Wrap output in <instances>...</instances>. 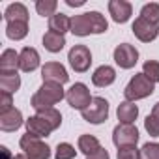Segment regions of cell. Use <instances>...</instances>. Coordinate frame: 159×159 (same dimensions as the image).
<instances>
[{
	"label": "cell",
	"instance_id": "6da1fadb",
	"mask_svg": "<svg viewBox=\"0 0 159 159\" xmlns=\"http://www.w3.org/2000/svg\"><path fill=\"white\" fill-rule=\"evenodd\" d=\"M107 28H109L107 19L99 11H86L81 15H75L71 19V30L69 32H73L79 38H84L90 34H103V32H107Z\"/></svg>",
	"mask_w": 159,
	"mask_h": 159
},
{
	"label": "cell",
	"instance_id": "7a4b0ae2",
	"mask_svg": "<svg viewBox=\"0 0 159 159\" xmlns=\"http://www.w3.org/2000/svg\"><path fill=\"white\" fill-rule=\"evenodd\" d=\"M64 98H66V92H64L62 84L43 83L41 88L32 96L30 107L36 109V112H39V111H45V109H52V105H56V103L62 101Z\"/></svg>",
	"mask_w": 159,
	"mask_h": 159
},
{
	"label": "cell",
	"instance_id": "3957f363",
	"mask_svg": "<svg viewBox=\"0 0 159 159\" xmlns=\"http://www.w3.org/2000/svg\"><path fill=\"white\" fill-rule=\"evenodd\" d=\"M153 83L150 81V79L144 75V73H137L131 81H129V84L125 86V90H124V96H125V101H139V99H144V98H148V96H152L153 94Z\"/></svg>",
	"mask_w": 159,
	"mask_h": 159
},
{
	"label": "cell",
	"instance_id": "277c9868",
	"mask_svg": "<svg viewBox=\"0 0 159 159\" xmlns=\"http://www.w3.org/2000/svg\"><path fill=\"white\" fill-rule=\"evenodd\" d=\"M19 144H21V150H25L26 159H49L51 157V148L45 142H41V139L30 133L23 135Z\"/></svg>",
	"mask_w": 159,
	"mask_h": 159
},
{
	"label": "cell",
	"instance_id": "5b68a950",
	"mask_svg": "<svg viewBox=\"0 0 159 159\" xmlns=\"http://www.w3.org/2000/svg\"><path fill=\"white\" fill-rule=\"evenodd\" d=\"M66 99H67V103H69V107H73V109H77V111H84L90 103H92V96H90V90H88V86L86 84H83V83H75L67 92H66Z\"/></svg>",
	"mask_w": 159,
	"mask_h": 159
},
{
	"label": "cell",
	"instance_id": "8992f818",
	"mask_svg": "<svg viewBox=\"0 0 159 159\" xmlns=\"http://www.w3.org/2000/svg\"><path fill=\"white\" fill-rule=\"evenodd\" d=\"M67 60L77 73H84L92 66V52L86 45H73L71 51L67 52Z\"/></svg>",
	"mask_w": 159,
	"mask_h": 159
},
{
	"label": "cell",
	"instance_id": "52a82bcc",
	"mask_svg": "<svg viewBox=\"0 0 159 159\" xmlns=\"http://www.w3.org/2000/svg\"><path fill=\"white\" fill-rule=\"evenodd\" d=\"M81 114L90 124H103L109 118V101L105 98H94L92 103Z\"/></svg>",
	"mask_w": 159,
	"mask_h": 159
},
{
	"label": "cell",
	"instance_id": "ba28073f",
	"mask_svg": "<svg viewBox=\"0 0 159 159\" xmlns=\"http://www.w3.org/2000/svg\"><path fill=\"white\" fill-rule=\"evenodd\" d=\"M112 142L118 148L124 146H137L139 142V129L133 124H118L112 131Z\"/></svg>",
	"mask_w": 159,
	"mask_h": 159
},
{
	"label": "cell",
	"instance_id": "9c48e42d",
	"mask_svg": "<svg viewBox=\"0 0 159 159\" xmlns=\"http://www.w3.org/2000/svg\"><path fill=\"white\" fill-rule=\"evenodd\" d=\"M131 30H133L135 38L140 39L142 43L153 41V39L157 38V34H159V26L153 25V23H150V21L144 19V17H137L135 23H133V26H131Z\"/></svg>",
	"mask_w": 159,
	"mask_h": 159
},
{
	"label": "cell",
	"instance_id": "30bf717a",
	"mask_svg": "<svg viewBox=\"0 0 159 159\" xmlns=\"http://www.w3.org/2000/svg\"><path fill=\"white\" fill-rule=\"evenodd\" d=\"M114 62L122 69H131L139 62V51L129 43H122L114 49Z\"/></svg>",
	"mask_w": 159,
	"mask_h": 159
},
{
	"label": "cell",
	"instance_id": "8fae6325",
	"mask_svg": "<svg viewBox=\"0 0 159 159\" xmlns=\"http://www.w3.org/2000/svg\"><path fill=\"white\" fill-rule=\"evenodd\" d=\"M41 77H43V83H54V84H64L69 81L66 67L58 62H47L41 67Z\"/></svg>",
	"mask_w": 159,
	"mask_h": 159
},
{
	"label": "cell",
	"instance_id": "7c38bea8",
	"mask_svg": "<svg viewBox=\"0 0 159 159\" xmlns=\"http://www.w3.org/2000/svg\"><path fill=\"white\" fill-rule=\"evenodd\" d=\"M109 13L112 15V21L116 23H127L131 13H133V6L125 0H111L109 2Z\"/></svg>",
	"mask_w": 159,
	"mask_h": 159
},
{
	"label": "cell",
	"instance_id": "4fadbf2b",
	"mask_svg": "<svg viewBox=\"0 0 159 159\" xmlns=\"http://www.w3.org/2000/svg\"><path fill=\"white\" fill-rule=\"evenodd\" d=\"M38 66H39V54H38V51L34 47H25L19 52V69L25 71V73H30Z\"/></svg>",
	"mask_w": 159,
	"mask_h": 159
},
{
	"label": "cell",
	"instance_id": "5bb4252c",
	"mask_svg": "<svg viewBox=\"0 0 159 159\" xmlns=\"http://www.w3.org/2000/svg\"><path fill=\"white\" fill-rule=\"evenodd\" d=\"M54 129L41 118V116H30L28 120H26V133H30V135H34V137H38V139H43V137H49L51 133H52Z\"/></svg>",
	"mask_w": 159,
	"mask_h": 159
},
{
	"label": "cell",
	"instance_id": "9a60e30c",
	"mask_svg": "<svg viewBox=\"0 0 159 159\" xmlns=\"http://www.w3.org/2000/svg\"><path fill=\"white\" fill-rule=\"evenodd\" d=\"M21 125H23V114H21L19 109L13 107L10 112L0 114V129H2V131L11 133V131H17Z\"/></svg>",
	"mask_w": 159,
	"mask_h": 159
},
{
	"label": "cell",
	"instance_id": "2e32d148",
	"mask_svg": "<svg viewBox=\"0 0 159 159\" xmlns=\"http://www.w3.org/2000/svg\"><path fill=\"white\" fill-rule=\"evenodd\" d=\"M114 79H116V71L114 67L111 66H99L94 75H92V83L99 88H105V86H111L114 83Z\"/></svg>",
	"mask_w": 159,
	"mask_h": 159
},
{
	"label": "cell",
	"instance_id": "e0dca14e",
	"mask_svg": "<svg viewBox=\"0 0 159 159\" xmlns=\"http://www.w3.org/2000/svg\"><path fill=\"white\" fill-rule=\"evenodd\" d=\"M19 54L13 49H6L0 56V73H17Z\"/></svg>",
	"mask_w": 159,
	"mask_h": 159
},
{
	"label": "cell",
	"instance_id": "ac0fdd59",
	"mask_svg": "<svg viewBox=\"0 0 159 159\" xmlns=\"http://www.w3.org/2000/svg\"><path fill=\"white\" fill-rule=\"evenodd\" d=\"M116 114H118L120 124H133L137 120V116H139V107L135 103H131V101H122L118 105Z\"/></svg>",
	"mask_w": 159,
	"mask_h": 159
},
{
	"label": "cell",
	"instance_id": "d6986e66",
	"mask_svg": "<svg viewBox=\"0 0 159 159\" xmlns=\"http://www.w3.org/2000/svg\"><path fill=\"white\" fill-rule=\"evenodd\" d=\"M4 19L6 23H11V21H23V23H28V10L25 4L21 2H15V4H10L4 11Z\"/></svg>",
	"mask_w": 159,
	"mask_h": 159
},
{
	"label": "cell",
	"instance_id": "ffe728a7",
	"mask_svg": "<svg viewBox=\"0 0 159 159\" xmlns=\"http://www.w3.org/2000/svg\"><path fill=\"white\" fill-rule=\"evenodd\" d=\"M79 150H81L86 157H92L94 153H98L101 150V144L94 135H81L79 137Z\"/></svg>",
	"mask_w": 159,
	"mask_h": 159
},
{
	"label": "cell",
	"instance_id": "44dd1931",
	"mask_svg": "<svg viewBox=\"0 0 159 159\" xmlns=\"http://www.w3.org/2000/svg\"><path fill=\"white\" fill-rule=\"evenodd\" d=\"M49 30L56 32V34H66L67 30H71V19L66 13H54L49 19Z\"/></svg>",
	"mask_w": 159,
	"mask_h": 159
},
{
	"label": "cell",
	"instance_id": "7402d4cb",
	"mask_svg": "<svg viewBox=\"0 0 159 159\" xmlns=\"http://www.w3.org/2000/svg\"><path fill=\"white\" fill-rule=\"evenodd\" d=\"M66 45V38L62 34H56L52 30H49L45 36H43V47L49 51V52H60Z\"/></svg>",
	"mask_w": 159,
	"mask_h": 159
},
{
	"label": "cell",
	"instance_id": "603a6c76",
	"mask_svg": "<svg viewBox=\"0 0 159 159\" xmlns=\"http://www.w3.org/2000/svg\"><path fill=\"white\" fill-rule=\"evenodd\" d=\"M21 86V77L17 73H0V90L13 94Z\"/></svg>",
	"mask_w": 159,
	"mask_h": 159
},
{
	"label": "cell",
	"instance_id": "cb8c5ba5",
	"mask_svg": "<svg viewBox=\"0 0 159 159\" xmlns=\"http://www.w3.org/2000/svg\"><path fill=\"white\" fill-rule=\"evenodd\" d=\"M26 34H28V23H23V21H11V23L6 25V36H8L10 39L19 41V39L26 38Z\"/></svg>",
	"mask_w": 159,
	"mask_h": 159
},
{
	"label": "cell",
	"instance_id": "d4e9b609",
	"mask_svg": "<svg viewBox=\"0 0 159 159\" xmlns=\"http://www.w3.org/2000/svg\"><path fill=\"white\" fill-rule=\"evenodd\" d=\"M38 116H41L52 129H58L60 127V124H62V114L52 107V109H45V111H39L38 112Z\"/></svg>",
	"mask_w": 159,
	"mask_h": 159
},
{
	"label": "cell",
	"instance_id": "484cf974",
	"mask_svg": "<svg viewBox=\"0 0 159 159\" xmlns=\"http://www.w3.org/2000/svg\"><path fill=\"white\" fill-rule=\"evenodd\" d=\"M56 8H58V2L56 0H38L36 2V11L41 15V17H52L54 15V11H56Z\"/></svg>",
	"mask_w": 159,
	"mask_h": 159
},
{
	"label": "cell",
	"instance_id": "4316f807",
	"mask_svg": "<svg viewBox=\"0 0 159 159\" xmlns=\"http://www.w3.org/2000/svg\"><path fill=\"white\" fill-rule=\"evenodd\" d=\"M140 17H144V19H148L150 23L157 25V23H159V4H155V2L144 4L142 10H140Z\"/></svg>",
	"mask_w": 159,
	"mask_h": 159
},
{
	"label": "cell",
	"instance_id": "83f0119b",
	"mask_svg": "<svg viewBox=\"0 0 159 159\" xmlns=\"http://www.w3.org/2000/svg\"><path fill=\"white\" fill-rule=\"evenodd\" d=\"M142 73L150 79L153 84L159 83V62L157 60H146L144 66H142Z\"/></svg>",
	"mask_w": 159,
	"mask_h": 159
},
{
	"label": "cell",
	"instance_id": "f1b7e54d",
	"mask_svg": "<svg viewBox=\"0 0 159 159\" xmlns=\"http://www.w3.org/2000/svg\"><path fill=\"white\" fill-rule=\"evenodd\" d=\"M77 155V150L69 142H60L54 152V159H73Z\"/></svg>",
	"mask_w": 159,
	"mask_h": 159
},
{
	"label": "cell",
	"instance_id": "f546056e",
	"mask_svg": "<svg viewBox=\"0 0 159 159\" xmlns=\"http://www.w3.org/2000/svg\"><path fill=\"white\" fill-rule=\"evenodd\" d=\"M140 159H159V142H146L140 148Z\"/></svg>",
	"mask_w": 159,
	"mask_h": 159
},
{
	"label": "cell",
	"instance_id": "4dcf8cb0",
	"mask_svg": "<svg viewBox=\"0 0 159 159\" xmlns=\"http://www.w3.org/2000/svg\"><path fill=\"white\" fill-rule=\"evenodd\" d=\"M116 159H140V150L137 146H124L118 148Z\"/></svg>",
	"mask_w": 159,
	"mask_h": 159
},
{
	"label": "cell",
	"instance_id": "1f68e13d",
	"mask_svg": "<svg viewBox=\"0 0 159 159\" xmlns=\"http://www.w3.org/2000/svg\"><path fill=\"white\" fill-rule=\"evenodd\" d=\"M144 127H146V131H148L150 137H159V120L155 116L148 114L146 120H144Z\"/></svg>",
	"mask_w": 159,
	"mask_h": 159
},
{
	"label": "cell",
	"instance_id": "d6a6232c",
	"mask_svg": "<svg viewBox=\"0 0 159 159\" xmlns=\"http://www.w3.org/2000/svg\"><path fill=\"white\" fill-rule=\"evenodd\" d=\"M13 109V99L11 94L8 92H0V114H6Z\"/></svg>",
	"mask_w": 159,
	"mask_h": 159
},
{
	"label": "cell",
	"instance_id": "836d02e7",
	"mask_svg": "<svg viewBox=\"0 0 159 159\" xmlns=\"http://www.w3.org/2000/svg\"><path fill=\"white\" fill-rule=\"evenodd\" d=\"M86 159H109V152H107L105 148H101L98 153H94L92 157H86Z\"/></svg>",
	"mask_w": 159,
	"mask_h": 159
},
{
	"label": "cell",
	"instance_id": "e575fe53",
	"mask_svg": "<svg viewBox=\"0 0 159 159\" xmlns=\"http://www.w3.org/2000/svg\"><path fill=\"white\" fill-rule=\"evenodd\" d=\"M0 153H2V159H13V155L10 153V150L6 146H0Z\"/></svg>",
	"mask_w": 159,
	"mask_h": 159
},
{
	"label": "cell",
	"instance_id": "d590c367",
	"mask_svg": "<svg viewBox=\"0 0 159 159\" xmlns=\"http://www.w3.org/2000/svg\"><path fill=\"white\" fill-rule=\"evenodd\" d=\"M66 4L71 6V8H79V6L84 4V0H66Z\"/></svg>",
	"mask_w": 159,
	"mask_h": 159
},
{
	"label": "cell",
	"instance_id": "8d00e7d4",
	"mask_svg": "<svg viewBox=\"0 0 159 159\" xmlns=\"http://www.w3.org/2000/svg\"><path fill=\"white\" fill-rule=\"evenodd\" d=\"M152 116H155V118L159 120V101L153 105V109H152Z\"/></svg>",
	"mask_w": 159,
	"mask_h": 159
},
{
	"label": "cell",
	"instance_id": "74e56055",
	"mask_svg": "<svg viewBox=\"0 0 159 159\" xmlns=\"http://www.w3.org/2000/svg\"><path fill=\"white\" fill-rule=\"evenodd\" d=\"M13 159H26V155L25 153H17V155H13Z\"/></svg>",
	"mask_w": 159,
	"mask_h": 159
}]
</instances>
